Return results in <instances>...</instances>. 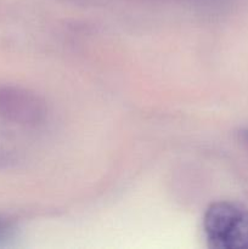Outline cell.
<instances>
[{
    "label": "cell",
    "mask_w": 248,
    "mask_h": 249,
    "mask_svg": "<svg viewBox=\"0 0 248 249\" xmlns=\"http://www.w3.org/2000/svg\"><path fill=\"white\" fill-rule=\"evenodd\" d=\"M203 230L209 247L248 249V209L235 202L212 203L204 213Z\"/></svg>",
    "instance_id": "obj_1"
},
{
    "label": "cell",
    "mask_w": 248,
    "mask_h": 249,
    "mask_svg": "<svg viewBox=\"0 0 248 249\" xmlns=\"http://www.w3.org/2000/svg\"><path fill=\"white\" fill-rule=\"evenodd\" d=\"M41 117L38 99L24 90L0 85V118L18 124H31Z\"/></svg>",
    "instance_id": "obj_2"
},
{
    "label": "cell",
    "mask_w": 248,
    "mask_h": 249,
    "mask_svg": "<svg viewBox=\"0 0 248 249\" xmlns=\"http://www.w3.org/2000/svg\"><path fill=\"white\" fill-rule=\"evenodd\" d=\"M12 162H14V160L11 158V156L5 151L0 150V169L7 168Z\"/></svg>",
    "instance_id": "obj_3"
},
{
    "label": "cell",
    "mask_w": 248,
    "mask_h": 249,
    "mask_svg": "<svg viewBox=\"0 0 248 249\" xmlns=\"http://www.w3.org/2000/svg\"><path fill=\"white\" fill-rule=\"evenodd\" d=\"M9 230H10L9 223H7L4 218H0V240L4 238L5 236L7 235Z\"/></svg>",
    "instance_id": "obj_4"
},
{
    "label": "cell",
    "mask_w": 248,
    "mask_h": 249,
    "mask_svg": "<svg viewBox=\"0 0 248 249\" xmlns=\"http://www.w3.org/2000/svg\"><path fill=\"white\" fill-rule=\"evenodd\" d=\"M242 135H243V139H245V140L247 141V142H248V130L243 131V133H242Z\"/></svg>",
    "instance_id": "obj_5"
}]
</instances>
